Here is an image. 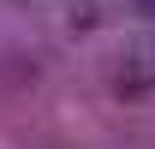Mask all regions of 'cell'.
<instances>
[{
  "mask_svg": "<svg viewBox=\"0 0 155 149\" xmlns=\"http://www.w3.org/2000/svg\"><path fill=\"white\" fill-rule=\"evenodd\" d=\"M143 12H155V0H143Z\"/></svg>",
  "mask_w": 155,
  "mask_h": 149,
  "instance_id": "cell-1",
  "label": "cell"
}]
</instances>
